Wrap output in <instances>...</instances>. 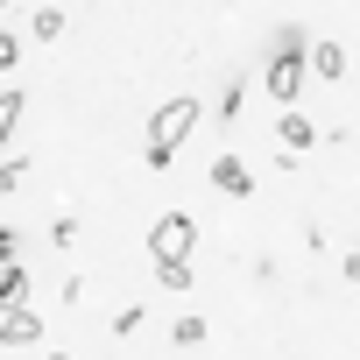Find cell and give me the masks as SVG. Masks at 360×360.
<instances>
[{"instance_id": "6da1fadb", "label": "cell", "mask_w": 360, "mask_h": 360, "mask_svg": "<svg viewBox=\"0 0 360 360\" xmlns=\"http://www.w3.org/2000/svg\"><path fill=\"white\" fill-rule=\"evenodd\" d=\"M198 127V99H169L148 113V169H169V155L184 148V134Z\"/></svg>"}, {"instance_id": "7a4b0ae2", "label": "cell", "mask_w": 360, "mask_h": 360, "mask_svg": "<svg viewBox=\"0 0 360 360\" xmlns=\"http://www.w3.org/2000/svg\"><path fill=\"white\" fill-rule=\"evenodd\" d=\"M191 240H198V226H191L184 212H162V219L148 226V255H155V262H191Z\"/></svg>"}, {"instance_id": "3957f363", "label": "cell", "mask_w": 360, "mask_h": 360, "mask_svg": "<svg viewBox=\"0 0 360 360\" xmlns=\"http://www.w3.org/2000/svg\"><path fill=\"white\" fill-rule=\"evenodd\" d=\"M304 78H311V57H290V50H276V57H269V71H262V85H269V99H276V106H297Z\"/></svg>"}, {"instance_id": "277c9868", "label": "cell", "mask_w": 360, "mask_h": 360, "mask_svg": "<svg viewBox=\"0 0 360 360\" xmlns=\"http://www.w3.org/2000/svg\"><path fill=\"white\" fill-rule=\"evenodd\" d=\"M205 176H212V191H226V198H248V191H255V169H248V162H233V155H219Z\"/></svg>"}, {"instance_id": "5b68a950", "label": "cell", "mask_w": 360, "mask_h": 360, "mask_svg": "<svg viewBox=\"0 0 360 360\" xmlns=\"http://www.w3.org/2000/svg\"><path fill=\"white\" fill-rule=\"evenodd\" d=\"M0 339H8V346H36V339H43V318H36L29 304H15L8 318H0Z\"/></svg>"}, {"instance_id": "8992f818", "label": "cell", "mask_w": 360, "mask_h": 360, "mask_svg": "<svg viewBox=\"0 0 360 360\" xmlns=\"http://www.w3.org/2000/svg\"><path fill=\"white\" fill-rule=\"evenodd\" d=\"M311 78L339 85V78H346V50H339V43H311Z\"/></svg>"}, {"instance_id": "52a82bcc", "label": "cell", "mask_w": 360, "mask_h": 360, "mask_svg": "<svg viewBox=\"0 0 360 360\" xmlns=\"http://www.w3.org/2000/svg\"><path fill=\"white\" fill-rule=\"evenodd\" d=\"M276 141H283V148H311V141H318V127H311L297 106H283V120H276Z\"/></svg>"}, {"instance_id": "ba28073f", "label": "cell", "mask_w": 360, "mask_h": 360, "mask_svg": "<svg viewBox=\"0 0 360 360\" xmlns=\"http://www.w3.org/2000/svg\"><path fill=\"white\" fill-rule=\"evenodd\" d=\"M0 297H8V311L29 304V269H22V262H8V276H0Z\"/></svg>"}, {"instance_id": "9c48e42d", "label": "cell", "mask_w": 360, "mask_h": 360, "mask_svg": "<svg viewBox=\"0 0 360 360\" xmlns=\"http://www.w3.org/2000/svg\"><path fill=\"white\" fill-rule=\"evenodd\" d=\"M22 106H29V99H22L15 85H8V92H0V141H8V134L22 127Z\"/></svg>"}, {"instance_id": "30bf717a", "label": "cell", "mask_w": 360, "mask_h": 360, "mask_svg": "<svg viewBox=\"0 0 360 360\" xmlns=\"http://www.w3.org/2000/svg\"><path fill=\"white\" fill-rule=\"evenodd\" d=\"M155 283L162 290H191L198 276H191V262H155Z\"/></svg>"}, {"instance_id": "8fae6325", "label": "cell", "mask_w": 360, "mask_h": 360, "mask_svg": "<svg viewBox=\"0 0 360 360\" xmlns=\"http://www.w3.org/2000/svg\"><path fill=\"white\" fill-rule=\"evenodd\" d=\"M29 29H36V43H57V36H64V8H36Z\"/></svg>"}, {"instance_id": "7c38bea8", "label": "cell", "mask_w": 360, "mask_h": 360, "mask_svg": "<svg viewBox=\"0 0 360 360\" xmlns=\"http://www.w3.org/2000/svg\"><path fill=\"white\" fill-rule=\"evenodd\" d=\"M15 64H22V36H15V29H0V71H15Z\"/></svg>"}, {"instance_id": "4fadbf2b", "label": "cell", "mask_w": 360, "mask_h": 360, "mask_svg": "<svg viewBox=\"0 0 360 360\" xmlns=\"http://www.w3.org/2000/svg\"><path fill=\"white\" fill-rule=\"evenodd\" d=\"M169 339H176V346H198V339H205V318H176Z\"/></svg>"}, {"instance_id": "5bb4252c", "label": "cell", "mask_w": 360, "mask_h": 360, "mask_svg": "<svg viewBox=\"0 0 360 360\" xmlns=\"http://www.w3.org/2000/svg\"><path fill=\"white\" fill-rule=\"evenodd\" d=\"M240 113V78H226V92H219V120H233Z\"/></svg>"}, {"instance_id": "9a60e30c", "label": "cell", "mask_w": 360, "mask_h": 360, "mask_svg": "<svg viewBox=\"0 0 360 360\" xmlns=\"http://www.w3.org/2000/svg\"><path fill=\"white\" fill-rule=\"evenodd\" d=\"M50 360H71V353H50Z\"/></svg>"}]
</instances>
